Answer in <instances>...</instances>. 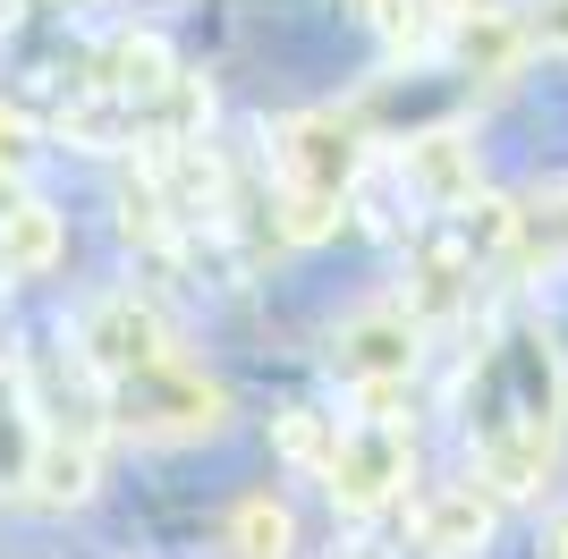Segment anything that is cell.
<instances>
[{
    "instance_id": "obj_1",
    "label": "cell",
    "mask_w": 568,
    "mask_h": 559,
    "mask_svg": "<svg viewBox=\"0 0 568 559\" xmlns=\"http://www.w3.org/2000/svg\"><path fill=\"white\" fill-rule=\"evenodd\" d=\"M102 398H111L119 433H136V441H204V433L230 424V390L204 382L195 365H179V356H162V365L111 382Z\"/></svg>"
},
{
    "instance_id": "obj_11",
    "label": "cell",
    "mask_w": 568,
    "mask_h": 559,
    "mask_svg": "<svg viewBox=\"0 0 568 559\" xmlns=\"http://www.w3.org/2000/svg\"><path fill=\"white\" fill-rule=\"evenodd\" d=\"M288 542H297V526H288V509L272 500V491L237 500V517H230V559H288Z\"/></svg>"
},
{
    "instance_id": "obj_13",
    "label": "cell",
    "mask_w": 568,
    "mask_h": 559,
    "mask_svg": "<svg viewBox=\"0 0 568 559\" xmlns=\"http://www.w3.org/2000/svg\"><path fill=\"white\" fill-rule=\"evenodd\" d=\"M551 559H568V509L551 517Z\"/></svg>"
},
{
    "instance_id": "obj_9",
    "label": "cell",
    "mask_w": 568,
    "mask_h": 559,
    "mask_svg": "<svg viewBox=\"0 0 568 559\" xmlns=\"http://www.w3.org/2000/svg\"><path fill=\"white\" fill-rule=\"evenodd\" d=\"M60 246H69V230H60V212H51V204L18 195V204L0 212V272H18V280H43L51 263H60Z\"/></svg>"
},
{
    "instance_id": "obj_6",
    "label": "cell",
    "mask_w": 568,
    "mask_h": 559,
    "mask_svg": "<svg viewBox=\"0 0 568 559\" xmlns=\"http://www.w3.org/2000/svg\"><path fill=\"white\" fill-rule=\"evenodd\" d=\"M399 179H407V195H416L425 212H467L475 195H484L475 144L458 136V128H425V136H407V153H399Z\"/></svg>"
},
{
    "instance_id": "obj_10",
    "label": "cell",
    "mask_w": 568,
    "mask_h": 559,
    "mask_svg": "<svg viewBox=\"0 0 568 559\" xmlns=\"http://www.w3.org/2000/svg\"><path fill=\"white\" fill-rule=\"evenodd\" d=\"M170 77H179V60H170V43H162V34H119V43L94 60V77H85V85L128 93V102H153V93H162Z\"/></svg>"
},
{
    "instance_id": "obj_14",
    "label": "cell",
    "mask_w": 568,
    "mask_h": 559,
    "mask_svg": "<svg viewBox=\"0 0 568 559\" xmlns=\"http://www.w3.org/2000/svg\"><path fill=\"white\" fill-rule=\"evenodd\" d=\"M332 559H382V551H374V542H348V551H332Z\"/></svg>"
},
{
    "instance_id": "obj_4",
    "label": "cell",
    "mask_w": 568,
    "mask_h": 559,
    "mask_svg": "<svg viewBox=\"0 0 568 559\" xmlns=\"http://www.w3.org/2000/svg\"><path fill=\"white\" fill-rule=\"evenodd\" d=\"M272 170H281V186L356 195V179L374 170V153H365V136H356L339 111H297L281 136H272Z\"/></svg>"
},
{
    "instance_id": "obj_5",
    "label": "cell",
    "mask_w": 568,
    "mask_h": 559,
    "mask_svg": "<svg viewBox=\"0 0 568 559\" xmlns=\"http://www.w3.org/2000/svg\"><path fill=\"white\" fill-rule=\"evenodd\" d=\"M339 373H348L356 390H399L407 373H416V356H425V323L407 314V305H365V314H348L339 323Z\"/></svg>"
},
{
    "instance_id": "obj_7",
    "label": "cell",
    "mask_w": 568,
    "mask_h": 559,
    "mask_svg": "<svg viewBox=\"0 0 568 559\" xmlns=\"http://www.w3.org/2000/svg\"><path fill=\"white\" fill-rule=\"evenodd\" d=\"M399 305L416 314V323H458L475 305V246L467 237H425L416 255H407V288H399Z\"/></svg>"
},
{
    "instance_id": "obj_8",
    "label": "cell",
    "mask_w": 568,
    "mask_h": 559,
    "mask_svg": "<svg viewBox=\"0 0 568 559\" xmlns=\"http://www.w3.org/2000/svg\"><path fill=\"white\" fill-rule=\"evenodd\" d=\"M416 542H425L433 559H475L493 542V484H442L425 509H416Z\"/></svg>"
},
{
    "instance_id": "obj_2",
    "label": "cell",
    "mask_w": 568,
    "mask_h": 559,
    "mask_svg": "<svg viewBox=\"0 0 568 559\" xmlns=\"http://www.w3.org/2000/svg\"><path fill=\"white\" fill-rule=\"evenodd\" d=\"M162 356H179V348H170V323L136 297V288L94 297L85 314H77V365L94 373L102 390L128 382V373H144V365H162Z\"/></svg>"
},
{
    "instance_id": "obj_12",
    "label": "cell",
    "mask_w": 568,
    "mask_h": 559,
    "mask_svg": "<svg viewBox=\"0 0 568 559\" xmlns=\"http://www.w3.org/2000/svg\"><path fill=\"white\" fill-rule=\"evenodd\" d=\"M339 433H348V424H339V416H314V407H288V416L272 424V441H281V458L297 466V475H314V484H323V466H332Z\"/></svg>"
},
{
    "instance_id": "obj_3",
    "label": "cell",
    "mask_w": 568,
    "mask_h": 559,
    "mask_svg": "<svg viewBox=\"0 0 568 559\" xmlns=\"http://www.w3.org/2000/svg\"><path fill=\"white\" fill-rule=\"evenodd\" d=\"M323 491H332L348 517L390 509V500L407 491V433H399V416L348 424V433H339V449H332V466H323Z\"/></svg>"
}]
</instances>
